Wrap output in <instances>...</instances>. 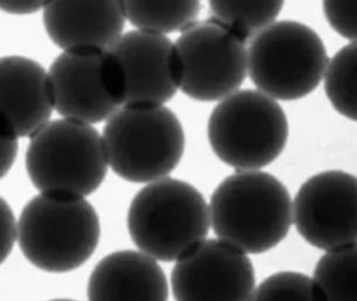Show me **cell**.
<instances>
[{
    "label": "cell",
    "mask_w": 357,
    "mask_h": 301,
    "mask_svg": "<svg viewBox=\"0 0 357 301\" xmlns=\"http://www.w3.org/2000/svg\"><path fill=\"white\" fill-rule=\"evenodd\" d=\"M208 138L222 163L237 171L260 170L284 153L289 124L274 98L258 89H239L212 110Z\"/></svg>",
    "instance_id": "cell-6"
},
{
    "label": "cell",
    "mask_w": 357,
    "mask_h": 301,
    "mask_svg": "<svg viewBox=\"0 0 357 301\" xmlns=\"http://www.w3.org/2000/svg\"><path fill=\"white\" fill-rule=\"evenodd\" d=\"M48 75L55 110L63 119L101 124L123 107L120 73L108 51L62 52Z\"/></svg>",
    "instance_id": "cell-9"
},
{
    "label": "cell",
    "mask_w": 357,
    "mask_h": 301,
    "mask_svg": "<svg viewBox=\"0 0 357 301\" xmlns=\"http://www.w3.org/2000/svg\"><path fill=\"white\" fill-rule=\"evenodd\" d=\"M108 52L120 73L123 105H165L177 94L178 60L168 36L135 29Z\"/></svg>",
    "instance_id": "cell-12"
},
{
    "label": "cell",
    "mask_w": 357,
    "mask_h": 301,
    "mask_svg": "<svg viewBox=\"0 0 357 301\" xmlns=\"http://www.w3.org/2000/svg\"><path fill=\"white\" fill-rule=\"evenodd\" d=\"M1 263L11 254L15 242H18L19 225L8 202L1 200Z\"/></svg>",
    "instance_id": "cell-22"
},
{
    "label": "cell",
    "mask_w": 357,
    "mask_h": 301,
    "mask_svg": "<svg viewBox=\"0 0 357 301\" xmlns=\"http://www.w3.org/2000/svg\"><path fill=\"white\" fill-rule=\"evenodd\" d=\"M356 41L343 46L328 61L324 91L336 112L356 121Z\"/></svg>",
    "instance_id": "cell-19"
},
{
    "label": "cell",
    "mask_w": 357,
    "mask_h": 301,
    "mask_svg": "<svg viewBox=\"0 0 357 301\" xmlns=\"http://www.w3.org/2000/svg\"><path fill=\"white\" fill-rule=\"evenodd\" d=\"M208 8L211 19L248 44L275 22L284 1H210Z\"/></svg>",
    "instance_id": "cell-17"
},
{
    "label": "cell",
    "mask_w": 357,
    "mask_h": 301,
    "mask_svg": "<svg viewBox=\"0 0 357 301\" xmlns=\"http://www.w3.org/2000/svg\"><path fill=\"white\" fill-rule=\"evenodd\" d=\"M87 294L91 301H165L169 284L156 259L142 251H116L95 266Z\"/></svg>",
    "instance_id": "cell-15"
},
{
    "label": "cell",
    "mask_w": 357,
    "mask_h": 301,
    "mask_svg": "<svg viewBox=\"0 0 357 301\" xmlns=\"http://www.w3.org/2000/svg\"><path fill=\"white\" fill-rule=\"evenodd\" d=\"M45 29L63 52L108 51L126 26L122 1H51L43 11Z\"/></svg>",
    "instance_id": "cell-13"
},
{
    "label": "cell",
    "mask_w": 357,
    "mask_h": 301,
    "mask_svg": "<svg viewBox=\"0 0 357 301\" xmlns=\"http://www.w3.org/2000/svg\"><path fill=\"white\" fill-rule=\"evenodd\" d=\"M18 145L17 136L6 131H1V177H5L13 167L18 155Z\"/></svg>",
    "instance_id": "cell-23"
},
{
    "label": "cell",
    "mask_w": 357,
    "mask_h": 301,
    "mask_svg": "<svg viewBox=\"0 0 357 301\" xmlns=\"http://www.w3.org/2000/svg\"><path fill=\"white\" fill-rule=\"evenodd\" d=\"M328 61L321 36L296 20L273 22L248 48V77L275 101H294L313 93Z\"/></svg>",
    "instance_id": "cell-7"
},
{
    "label": "cell",
    "mask_w": 357,
    "mask_h": 301,
    "mask_svg": "<svg viewBox=\"0 0 357 301\" xmlns=\"http://www.w3.org/2000/svg\"><path fill=\"white\" fill-rule=\"evenodd\" d=\"M25 164L41 193L81 198L99 189L109 168L102 135L91 124L63 117L31 138Z\"/></svg>",
    "instance_id": "cell-5"
},
{
    "label": "cell",
    "mask_w": 357,
    "mask_h": 301,
    "mask_svg": "<svg viewBox=\"0 0 357 301\" xmlns=\"http://www.w3.org/2000/svg\"><path fill=\"white\" fill-rule=\"evenodd\" d=\"M255 273L248 254L219 238L204 240L176 261L172 294L178 301L252 300Z\"/></svg>",
    "instance_id": "cell-11"
},
{
    "label": "cell",
    "mask_w": 357,
    "mask_h": 301,
    "mask_svg": "<svg viewBox=\"0 0 357 301\" xmlns=\"http://www.w3.org/2000/svg\"><path fill=\"white\" fill-rule=\"evenodd\" d=\"M1 131L32 138L50 122L55 110L46 69L32 59H1Z\"/></svg>",
    "instance_id": "cell-14"
},
{
    "label": "cell",
    "mask_w": 357,
    "mask_h": 301,
    "mask_svg": "<svg viewBox=\"0 0 357 301\" xmlns=\"http://www.w3.org/2000/svg\"><path fill=\"white\" fill-rule=\"evenodd\" d=\"M324 12L329 25L350 43L356 39V1H324Z\"/></svg>",
    "instance_id": "cell-21"
},
{
    "label": "cell",
    "mask_w": 357,
    "mask_h": 301,
    "mask_svg": "<svg viewBox=\"0 0 357 301\" xmlns=\"http://www.w3.org/2000/svg\"><path fill=\"white\" fill-rule=\"evenodd\" d=\"M246 45L213 19L195 22L175 43L179 89L201 102L222 101L239 91L248 77Z\"/></svg>",
    "instance_id": "cell-8"
},
{
    "label": "cell",
    "mask_w": 357,
    "mask_h": 301,
    "mask_svg": "<svg viewBox=\"0 0 357 301\" xmlns=\"http://www.w3.org/2000/svg\"><path fill=\"white\" fill-rule=\"evenodd\" d=\"M199 1H123L124 15L143 32L167 36L184 32L201 13Z\"/></svg>",
    "instance_id": "cell-16"
},
{
    "label": "cell",
    "mask_w": 357,
    "mask_h": 301,
    "mask_svg": "<svg viewBox=\"0 0 357 301\" xmlns=\"http://www.w3.org/2000/svg\"><path fill=\"white\" fill-rule=\"evenodd\" d=\"M321 300L350 301L356 298V244L326 251L314 270Z\"/></svg>",
    "instance_id": "cell-18"
},
{
    "label": "cell",
    "mask_w": 357,
    "mask_h": 301,
    "mask_svg": "<svg viewBox=\"0 0 357 301\" xmlns=\"http://www.w3.org/2000/svg\"><path fill=\"white\" fill-rule=\"evenodd\" d=\"M356 177L328 170L308 178L293 200V224L312 247L329 251L356 244Z\"/></svg>",
    "instance_id": "cell-10"
},
{
    "label": "cell",
    "mask_w": 357,
    "mask_h": 301,
    "mask_svg": "<svg viewBox=\"0 0 357 301\" xmlns=\"http://www.w3.org/2000/svg\"><path fill=\"white\" fill-rule=\"evenodd\" d=\"M110 169L124 181L151 183L168 177L182 161L185 134L165 105H123L103 128Z\"/></svg>",
    "instance_id": "cell-4"
},
{
    "label": "cell",
    "mask_w": 357,
    "mask_h": 301,
    "mask_svg": "<svg viewBox=\"0 0 357 301\" xmlns=\"http://www.w3.org/2000/svg\"><path fill=\"white\" fill-rule=\"evenodd\" d=\"M252 300L320 301L313 278L300 272H278L255 287Z\"/></svg>",
    "instance_id": "cell-20"
},
{
    "label": "cell",
    "mask_w": 357,
    "mask_h": 301,
    "mask_svg": "<svg viewBox=\"0 0 357 301\" xmlns=\"http://www.w3.org/2000/svg\"><path fill=\"white\" fill-rule=\"evenodd\" d=\"M18 244L29 264L47 273L79 269L99 245V214L86 198L39 193L18 221Z\"/></svg>",
    "instance_id": "cell-3"
},
{
    "label": "cell",
    "mask_w": 357,
    "mask_h": 301,
    "mask_svg": "<svg viewBox=\"0 0 357 301\" xmlns=\"http://www.w3.org/2000/svg\"><path fill=\"white\" fill-rule=\"evenodd\" d=\"M45 5L41 1H1L0 8L10 15H32L44 11Z\"/></svg>",
    "instance_id": "cell-24"
},
{
    "label": "cell",
    "mask_w": 357,
    "mask_h": 301,
    "mask_svg": "<svg viewBox=\"0 0 357 301\" xmlns=\"http://www.w3.org/2000/svg\"><path fill=\"white\" fill-rule=\"evenodd\" d=\"M128 231L139 251L172 263L206 240L210 209L201 191L177 178L151 182L132 198Z\"/></svg>",
    "instance_id": "cell-2"
},
{
    "label": "cell",
    "mask_w": 357,
    "mask_h": 301,
    "mask_svg": "<svg viewBox=\"0 0 357 301\" xmlns=\"http://www.w3.org/2000/svg\"><path fill=\"white\" fill-rule=\"evenodd\" d=\"M219 240L248 254L277 247L293 224L287 188L265 171H237L219 183L208 204Z\"/></svg>",
    "instance_id": "cell-1"
}]
</instances>
